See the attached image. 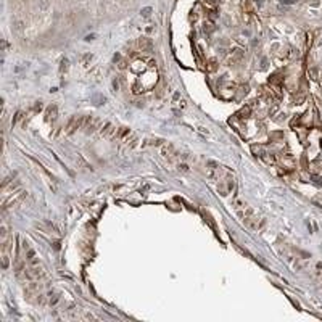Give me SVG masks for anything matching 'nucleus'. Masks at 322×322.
<instances>
[{
	"instance_id": "nucleus-2",
	"label": "nucleus",
	"mask_w": 322,
	"mask_h": 322,
	"mask_svg": "<svg viewBox=\"0 0 322 322\" xmlns=\"http://www.w3.org/2000/svg\"><path fill=\"white\" fill-rule=\"evenodd\" d=\"M139 47L142 49V52H150V50L153 49V44H151V41L148 37H142L139 41Z\"/></svg>"
},
{
	"instance_id": "nucleus-4",
	"label": "nucleus",
	"mask_w": 322,
	"mask_h": 322,
	"mask_svg": "<svg viewBox=\"0 0 322 322\" xmlns=\"http://www.w3.org/2000/svg\"><path fill=\"white\" fill-rule=\"evenodd\" d=\"M250 113H251V108H250V106H245V108H242L235 116H237V118H248Z\"/></svg>"
},
{
	"instance_id": "nucleus-17",
	"label": "nucleus",
	"mask_w": 322,
	"mask_h": 322,
	"mask_svg": "<svg viewBox=\"0 0 322 322\" xmlns=\"http://www.w3.org/2000/svg\"><path fill=\"white\" fill-rule=\"evenodd\" d=\"M92 39H95V36H87L86 41H92Z\"/></svg>"
},
{
	"instance_id": "nucleus-10",
	"label": "nucleus",
	"mask_w": 322,
	"mask_h": 322,
	"mask_svg": "<svg viewBox=\"0 0 322 322\" xmlns=\"http://www.w3.org/2000/svg\"><path fill=\"white\" fill-rule=\"evenodd\" d=\"M150 15H151V8H150V7H147V8L142 10V16H150Z\"/></svg>"
},
{
	"instance_id": "nucleus-1",
	"label": "nucleus",
	"mask_w": 322,
	"mask_h": 322,
	"mask_svg": "<svg viewBox=\"0 0 322 322\" xmlns=\"http://www.w3.org/2000/svg\"><path fill=\"white\" fill-rule=\"evenodd\" d=\"M81 126H84V118L82 116H73V118L70 119V122H68V126H66V132L68 134H73L76 129H79Z\"/></svg>"
},
{
	"instance_id": "nucleus-16",
	"label": "nucleus",
	"mask_w": 322,
	"mask_h": 322,
	"mask_svg": "<svg viewBox=\"0 0 322 322\" xmlns=\"http://www.w3.org/2000/svg\"><path fill=\"white\" fill-rule=\"evenodd\" d=\"M41 5H42V8H47V0H42Z\"/></svg>"
},
{
	"instance_id": "nucleus-5",
	"label": "nucleus",
	"mask_w": 322,
	"mask_h": 322,
	"mask_svg": "<svg viewBox=\"0 0 322 322\" xmlns=\"http://www.w3.org/2000/svg\"><path fill=\"white\" fill-rule=\"evenodd\" d=\"M251 150H253V153H254L256 156H264V155H266L264 148H263L261 145H253V147H251Z\"/></svg>"
},
{
	"instance_id": "nucleus-14",
	"label": "nucleus",
	"mask_w": 322,
	"mask_h": 322,
	"mask_svg": "<svg viewBox=\"0 0 322 322\" xmlns=\"http://www.w3.org/2000/svg\"><path fill=\"white\" fill-rule=\"evenodd\" d=\"M303 100H304V97H298L296 100H295V103H296V105H300V103H301Z\"/></svg>"
},
{
	"instance_id": "nucleus-12",
	"label": "nucleus",
	"mask_w": 322,
	"mask_h": 322,
	"mask_svg": "<svg viewBox=\"0 0 322 322\" xmlns=\"http://www.w3.org/2000/svg\"><path fill=\"white\" fill-rule=\"evenodd\" d=\"M179 169H180V171H184V172H188V166H187V164H179Z\"/></svg>"
},
{
	"instance_id": "nucleus-7",
	"label": "nucleus",
	"mask_w": 322,
	"mask_h": 322,
	"mask_svg": "<svg viewBox=\"0 0 322 322\" xmlns=\"http://www.w3.org/2000/svg\"><path fill=\"white\" fill-rule=\"evenodd\" d=\"M111 132H113V126H111L110 122H106L105 127H102V134L103 135H110Z\"/></svg>"
},
{
	"instance_id": "nucleus-6",
	"label": "nucleus",
	"mask_w": 322,
	"mask_h": 322,
	"mask_svg": "<svg viewBox=\"0 0 322 322\" xmlns=\"http://www.w3.org/2000/svg\"><path fill=\"white\" fill-rule=\"evenodd\" d=\"M308 76H309L313 81H317V78H319V70H317V68H309V70H308Z\"/></svg>"
},
{
	"instance_id": "nucleus-8",
	"label": "nucleus",
	"mask_w": 322,
	"mask_h": 322,
	"mask_svg": "<svg viewBox=\"0 0 322 322\" xmlns=\"http://www.w3.org/2000/svg\"><path fill=\"white\" fill-rule=\"evenodd\" d=\"M2 267H3V269H7V267H8V256H7V253H3V259H2Z\"/></svg>"
},
{
	"instance_id": "nucleus-11",
	"label": "nucleus",
	"mask_w": 322,
	"mask_h": 322,
	"mask_svg": "<svg viewBox=\"0 0 322 322\" xmlns=\"http://www.w3.org/2000/svg\"><path fill=\"white\" fill-rule=\"evenodd\" d=\"M298 0H282V3L284 5H293V3H296Z\"/></svg>"
},
{
	"instance_id": "nucleus-15",
	"label": "nucleus",
	"mask_w": 322,
	"mask_h": 322,
	"mask_svg": "<svg viewBox=\"0 0 322 322\" xmlns=\"http://www.w3.org/2000/svg\"><path fill=\"white\" fill-rule=\"evenodd\" d=\"M119 68H121V70H124V68H126V61H121V63H119Z\"/></svg>"
},
{
	"instance_id": "nucleus-13",
	"label": "nucleus",
	"mask_w": 322,
	"mask_h": 322,
	"mask_svg": "<svg viewBox=\"0 0 322 322\" xmlns=\"http://www.w3.org/2000/svg\"><path fill=\"white\" fill-rule=\"evenodd\" d=\"M127 134H129V129H126V127H124V129L119 132V137H124V135H127Z\"/></svg>"
},
{
	"instance_id": "nucleus-3",
	"label": "nucleus",
	"mask_w": 322,
	"mask_h": 322,
	"mask_svg": "<svg viewBox=\"0 0 322 322\" xmlns=\"http://www.w3.org/2000/svg\"><path fill=\"white\" fill-rule=\"evenodd\" d=\"M45 116H47V121H55V118H57V106L52 105L47 108V113H45Z\"/></svg>"
},
{
	"instance_id": "nucleus-9",
	"label": "nucleus",
	"mask_w": 322,
	"mask_h": 322,
	"mask_svg": "<svg viewBox=\"0 0 322 322\" xmlns=\"http://www.w3.org/2000/svg\"><path fill=\"white\" fill-rule=\"evenodd\" d=\"M311 179L314 180V184H317V185H322V177H319V176H311Z\"/></svg>"
}]
</instances>
